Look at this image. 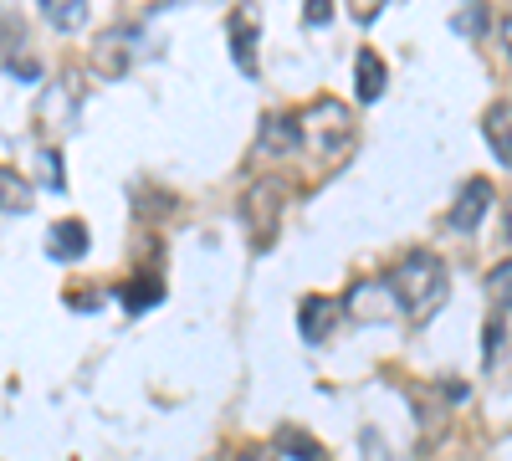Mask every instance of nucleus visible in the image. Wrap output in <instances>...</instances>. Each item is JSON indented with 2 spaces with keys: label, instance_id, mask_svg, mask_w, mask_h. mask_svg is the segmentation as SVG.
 <instances>
[{
  "label": "nucleus",
  "instance_id": "obj_1",
  "mask_svg": "<svg viewBox=\"0 0 512 461\" xmlns=\"http://www.w3.org/2000/svg\"><path fill=\"white\" fill-rule=\"evenodd\" d=\"M384 282H390L395 308L410 323H425L431 313H441V303L451 298V277H446V262L436 257V251H410V257L395 262V272Z\"/></svg>",
  "mask_w": 512,
  "mask_h": 461
},
{
  "label": "nucleus",
  "instance_id": "obj_2",
  "mask_svg": "<svg viewBox=\"0 0 512 461\" xmlns=\"http://www.w3.org/2000/svg\"><path fill=\"white\" fill-rule=\"evenodd\" d=\"M297 134H303V149L323 164H344L354 139H359V123L349 113V103L338 98H313L303 113H297Z\"/></svg>",
  "mask_w": 512,
  "mask_h": 461
},
{
  "label": "nucleus",
  "instance_id": "obj_3",
  "mask_svg": "<svg viewBox=\"0 0 512 461\" xmlns=\"http://www.w3.org/2000/svg\"><path fill=\"white\" fill-rule=\"evenodd\" d=\"M282 216H287V185H282L277 175L246 185V195H241V221H246V236H251L256 251H267V246L277 241Z\"/></svg>",
  "mask_w": 512,
  "mask_h": 461
},
{
  "label": "nucleus",
  "instance_id": "obj_4",
  "mask_svg": "<svg viewBox=\"0 0 512 461\" xmlns=\"http://www.w3.org/2000/svg\"><path fill=\"white\" fill-rule=\"evenodd\" d=\"M487 211H492V180L477 175V180H466V185H461V195H456V205H451L446 226L466 236V231H477V226H482Z\"/></svg>",
  "mask_w": 512,
  "mask_h": 461
},
{
  "label": "nucleus",
  "instance_id": "obj_5",
  "mask_svg": "<svg viewBox=\"0 0 512 461\" xmlns=\"http://www.w3.org/2000/svg\"><path fill=\"white\" fill-rule=\"evenodd\" d=\"M231 57H236V67L246 72V77H256L262 72V62H256V6L246 0V6H236L231 11Z\"/></svg>",
  "mask_w": 512,
  "mask_h": 461
},
{
  "label": "nucleus",
  "instance_id": "obj_6",
  "mask_svg": "<svg viewBox=\"0 0 512 461\" xmlns=\"http://www.w3.org/2000/svg\"><path fill=\"white\" fill-rule=\"evenodd\" d=\"M338 318H344V303H338V298H323V292L303 298V308H297V323H303V339H308V344H323L328 333L338 328Z\"/></svg>",
  "mask_w": 512,
  "mask_h": 461
},
{
  "label": "nucleus",
  "instance_id": "obj_7",
  "mask_svg": "<svg viewBox=\"0 0 512 461\" xmlns=\"http://www.w3.org/2000/svg\"><path fill=\"white\" fill-rule=\"evenodd\" d=\"M88 246H93V231L82 226L77 216H67V221H57L47 231V257L52 262H77V257H88Z\"/></svg>",
  "mask_w": 512,
  "mask_h": 461
},
{
  "label": "nucleus",
  "instance_id": "obj_8",
  "mask_svg": "<svg viewBox=\"0 0 512 461\" xmlns=\"http://www.w3.org/2000/svg\"><path fill=\"white\" fill-rule=\"evenodd\" d=\"M292 149H303L297 118H287V113H262V129H256V154H292Z\"/></svg>",
  "mask_w": 512,
  "mask_h": 461
},
{
  "label": "nucleus",
  "instance_id": "obj_9",
  "mask_svg": "<svg viewBox=\"0 0 512 461\" xmlns=\"http://www.w3.org/2000/svg\"><path fill=\"white\" fill-rule=\"evenodd\" d=\"M482 139L502 164H512V103H492L482 113Z\"/></svg>",
  "mask_w": 512,
  "mask_h": 461
},
{
  "label": "nucleus",
  "instance_id": "obj_10",
  "mask_svg": "<svg viewBox=\"0 0 512 461\" xmlns=\"http://www.w3.org/2000/svg\"><path fill=\"white\" fill-rule=\"evenodd\" d=\"M354 93H359V103H379L384 98V57L369 52V47L354 57Z\"/></svg>",
  "mask_w": 512,
  "mask_h": 461
},
{
  "label": "nucleus",
  "instance_id": "obj_11",
  "mask_svg": "<svg viewBox=\"0 0 512 461\" xmlns=\"http://www.w3.org/2000/svg\"><path fill=\"white\" fill-rule=\"evenodd\" d=\"M31 200H36L31 180L21 170H11V164H0V211H6V216H26Z\"/></svg>",
  "mask_w": 512,
  "mask_h": 461
},
{
  "label": "nucleus",
  "instance_id": "obj_12",
  "mask_svg": "<svg viewBox=\"0 0 512 461\" xmlns=\"http://www.w3.org/2000/svg\"><path fill=\"white\" fill-rule=\"evenodd\" d=\"M277 446H282V456H292V461H328V446H318L308 431H297V426H282V431H277Z\"/></svg>",
  "mask_w": 512,
  "mask_h": 461
},
{
  "label": "nucleus",
  "instance_id": "obj_13",
  "mask_svg": "<svg viewBox=\"0 0 512 461\" xmlns=\"http://www.w3.org/2000/svg\"><path fill=\"white\" fill-rule=\"evenodd\" d=\"M36 6H41V16H47L52 26H62V31L88 21V0H36Z\"/></svg>",
  "mask_w": 512,
  "mask_h": 461
},
{
  "label": "nucleus",
  "instance_id": "obj_14",
  "mask_svg": "<svg viewBox=\"0 0 512 461\" xmlns=\"http://www.w3.org/2000/svg\"><path fill=\"white\" fill-rule=\"evenodd\" d=\"M487 303H492L497 313H512V257L487 272Z\"/></svg>",
  "mask_w": 512,
  "mask_h": 461
},
{
  "label": "nucleus",
  "instance_id": "obj_15",
  "mask_svg": "<svg viewBox=\"0 0 512 461\" xmlns=\"http://www.w3.org/2000/svg\"><path fill=\"white\" fill-rule=\"evenodd\" d=\"M36 159H41V164H36V170H41V185H47V190H62V185H67V175H62V154H57V149H41Z\"/></svg>",
  "mask_w": 512,
  "mask_h": 461
},
{
  "label": "nucleus",
  "instance_id": "obj_16",
  "mask_svg": "<svg viewBox=\"0 0 512 461\" xmlns=\"http://www.w3.org/2000/svg\"><path fill=\"white\" fill-rule=\"evenodd\" d=\"M154 298H164V282H154V277H139V287H128V292H123V303L134 308V313L149 308Z\"/></svg>",
  "mask_w": 512,
  "mask_h": 461
},
{
  "label": "nucleus",
  "instance_id": "obj_17",
  "mask_svg": "<svg viewBox=\"0 0 512 461\" xmlns=\"http://www.w3.org/2000/svg\"><path fill=\"white\" fill-rule=\"evenodd\" d=\"M303 21H308V26L333 21V0H308V6H303Z\"/></svg>",
  "mask_w": 512,
  "mask_h": 461
},
{
  "label": "nucleus",
  "instance_id": "obj_18",
  "mask_svg": "<svg viewBox=\"0 0 512 461\" xmlns=\"http://www.w3.org/2000/svg\"><path fill=\"white\" fill-rule=\"evenodd\" d=\"M497 349H502V323H487V333H482V354H487V364H497Z\"/></svg>",
  "mask_w": 512,
  "mask_h": 461
},
{
  "label": "nucleus",
  "instance_id": "obj_19",
  "mask_svg": "<svg viewBox=\"0 0 512 461\" xmlns=\"http://www.w3.org/2000/svg\"><path fill=\"white\" fill-rule=\"evenodd\" d=\"M349 11H354V21H364V26H369V21L384 11V0H349Z\"/></svg>",
  "mask_w": 512,
  "mask_h": 461
},
{
  "label": "nucleus",
  "instance_id": "obj_20",
  "mask_svg": "<svg viewBox=\"0 0 512 461\" xmlns=\"http://www.w3.org/2000/svg\"><path fill=\"white\" fill-rule=\"evenodd\" d=\"M477 21H482V6L472 0V6H466V11L456 16V26H461V31H477Z\"/></svg>",
  "mask_w": 512,
  "mask_h": 461
},
{
  "label": "nucleus",
  "instance_id": "obj_21",
  "mask_svg": "<svg viewBox=\"0 0 512 461\" xmlns=\"http://www.w3.org/2000/svg\"><path fill=\"white\" fill-rule=\"evenodd\" d=\"M502 236H507V246H512V195L502 200Z\"/></svg>",
  "mask_w": 512,
  "mask_h": 461
},
{
  "label": "nucleus",
  "instance_id": "obj_22",
  "mask_svg": "<svg viewBox=\"0 0 512 461\" xmlns=\"http://www.w3.org/2000/svg\"><path fill=\"white\" fill-rule=\"evenodd\" d=\"M502 52H507V57H512V11H507V16H502Z\"/></svg>",
  "mask_w": 512,
  "mask_h": 461
},
{
  "label": "nucleus",
  "instance_id": "obj_23",
  "mask_svg": "<svg viewBox=\"0 0 512 461\" xmlns=\"http://www.w3.org/2000/svg\"><path fill=\"white\" fill-rule=\"evenodd\" d=\"M236 461H267V451H241Z\"/></svg>",
  "mask_w": 512,
  "mask_h": 461
}]
</instances>
